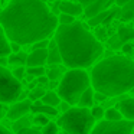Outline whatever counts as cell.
I'll list each match as a JSON object with an SVG mask.
<instances>
[{
    "mask_svg": "<svg viewBox=\"0 0 134 134\" xmlns=\"http://www.w3.org/2000/svg\"><path fill=\"white\" fill-rule=\"evenodd\" d=\"M0 23L10 41L20 45H33L48 39L58 27V15L42 0H9L0 10Z\"/></svg>",
    "mask_w": 134,
    "mask_h": 134,
    "instance_id": "cell-1",
    "label": "cell"
},
{
    "mask_svg": "<svg viewBox=\"0 0 134 134\" xmlns=\"http://www.w3.org/2000/svg\"><path fill=\"white\" fill-rule=\"evenodd\" d=\"M88 26L90 25L76 20L71 25H58L56 27L53 36L66 68L87 69L95 64L104 52L102 42Z\"/></svg>",
    "mask_w": 134,
    "mask_h": 134,
    "instance_id": "cell-2",
    "label": "cell"
},
{
    "mask_svg": "<svg viewBox=\"0 0 134 134\" xmlns=\"http://www.w3.org/2000/svg\"><path fill=\"white\" fill-rule=\"evenodd\" d=\"M95 91L108 97H120L134 88V59L125 55H111L94 64L90 72Z\"/></svg>",
    "mask_w": 134,
    "mask_h": 134,
    "instance_id": "cell-3",
    "label": "cell"
},
{
    "mask_svg": "<svg viewBox=\"0 0 134 134\" xmlns=\"http://www.w3.org/2000/svg\"><path fill=\"white\" fill-rule=\"evenodd\" d=\"M90 87H92L91 75L85 71V68H68L59 79L56 91L61 98L68 101L71 105H78L81 95Z\"/></svg>",
    "mask_w": 134,
    "mask_h": 134,
    "instance_id": "cell-4",
    "label": "cell"
},
{
    "mask_svg": "<svg viewBox=\"0 0 134 134\" xmlns=\"http://www.w3.org/2000/svg\"><path fill=\"white\" fill-rule=\"evenodd\" d=\"M95 118L91 114V108L72 105L68 111L62 113L58 118V124L62 131L68 134H87L92 133Z\"/></svg>",
    "mask_w": 134,
    "mask_h": 134,
    "instance_id": "cell-5",
    "label": "cell"
},
{
    "mask_svg": "<svg viewBox=\"0 0 134 134\" xmlns=\"http://www.w3.org/2000/svg\"><path fill=\"white\" fill-rule=\"evenodd\" d=\"M22 94V81L16 78L10 69H7L6 65H0V102L12 104L20 98Z\"/></svg>",
    "mask_w": 134,
    "mask_h": 134,
    "instance_id": "cell-6",
    "label": "cell"
},
{
    "mask_svg": "<svg viewBox=\"0 0 134 134\" xmlns=\"http://www.w3.org/2000/svg\"><path fill=\"white\" fill-rule=\"evenodd\" d=\"M134 131V120H127V118H121V120H107L102 118L99 121L95 122L92 128L94 134H127Z\"/></svg>",
    "mask_w": 134,
    "mask_h": 134,
    "instance_id": "cell-7",
    "label": "cell"
},
{
    "mask_svg": "<svg viewBox=\"0 0 134 134\" xmlns=\"http://www.w3.org/2000/svg\"><path fill=\"white\" fill-rule=\"evenodd\" d=\"M32 99H18V101L12 102V104L7 107V114L6 118L10 120V121H15V120L20 118V117H25L27 114H32Z\"/></svg>",
    "mask_w": 134,
    "mask_h": 134,
    "instance_id": "cell-8",
    "label": "cell"
},
{
    "mask_svg": "<svg viewBox=\"0 0 134 134\" xmlns=\"http://www.w3.org/2000/svg\"><path fill=\"white\" fill-rule=\"evenodd\" d=\"M130 41H134V27L121 26L118 27V30L113 36L108 38V45L113 49H118V48L122 46V43L130 42Z\"/></svg>",
    "mask_w": 134,
    "mask_h": 134,
    "instance_id": "cell-9",
    "label": "cell"
},
{
    "mask_svg": "<svg viewBox=\"0 0 134 134\" xmlns=\"http://www.w3.org/2000/svg\"><path fill=\"white\" fill-rule=\"evenodd\" d=\"M58 7H59V13L64 12V13H69V15L74 16H81L84 15V4L79 3L78 0L76 2H72V0H59L58 2Z\"/></svg>",
    "mask_w": 134,
    "mask_h": 134,
    "instance_id": "cell-10",
    "label": "cell"
},
{
    "mask_svg": "<svg viewBox=\"0 0 134 134\" xmlns=\"http://www.w3.org/2000/svg\"><path fill=\"white\" fill-rule=\"evenodd\" d=\"M48 48L45 49H32V52L27 55L26 66H42L48 65Z\"/></svg>",
    "mask_w": 134,
    "mask_h": 134,
    "instance_id": "cell-11",
    "label": "cell"
},
{
    "mask_svg": "<svg viewBox=\"0 0 134 134\" xmlns=\"http://www.w3.org/2000/svg\"><path fill=\"white\" fill-rule=\"evenodd\" d=\"M110 0H95L92 2L91 4L85 6V10H84V15L87 19L92 18V16L98 15V13L104 12L105 9H110Z\"/></svg>",
    "mask_w": 134,
    "mask_h": 134,
    "instance_id": "cell-12",
    "label": "cell"
},
{
    "mask_svg": "<svg viewBox=\"0 0 134 134\" xmlns=\"http://www.w3.org/2000/svg\"><path fill=\"white\" fill-rule=\"evenodd\" d=\"M32 114L36 113H42V114H46L49 117H56L59 115V110L56 107H52V105H48L45 102H42V99H38V101H33L32 104Z\"/></svg>",
    "mask_w": 134,
    "mask_h": 134,
    "instance_id": "cell-13",
    "label": "cell"
},
{
    "mask_svg": "<svg viewBox=\"0 0 134 134\" xmlns=\"http://www.w3.org/2000/svg\"><path fill=\"white\" fill-rule=\"evenodd\" d=\"M48 51H49V53H48V65H61V64H64L61 51H59V48H58V43H56L55 38H53V41L49 42Z\"/></svg>",
    "mask_w": 134,
    "mask_h": 134,
    "instance_id": "cell-14",
    "label": "cell"
},
{
    "mask_svg": "<svg viewBox=\"0 0 134 134\" xmlns=\"http://www.w3.org/2000/svg\"><path fill=\"white\" fill-rule=\"evenodd\" d=\"M117 107L120 108L122 117L127 120H134V98H125L117 104Z\"/></svg>",
    "mask_w": 134,
    "mask_h": 134,
    "instance_id": "cell-15",
    "label": "cell"
},
{
    "mask_svg": "<svg viewBox=\"0 0 134 134\" xmlns=\"http://www.w3.org/2000/svg\"><path fill=\"white\" fill-rule=\"evenodd\" d=\"M27 55L29 53L23 52V51H20V52H12L9 56H7V65H10V66H26V61H27Z\"/></svg>",
    "mask_w": 134,
    "mask_h": 134,
    "instance_id": "cell-16",
    "label": "cell"
},
{
    "mask_svg": "<svg viewBox=\"0 0 134 134\" xmlns=\"http://www.w3.org/2000/svg\"><path fill=\"white\" fill-rule=\"evenodd\" d=\"M12 53L10 49V39L7 36L4 27L0 23V56H9Z\"/></svg>",
    "mask_w": 134,
    "mask_h": 134,
    "instance_id": "cell-17",
    "label": "cell"
},
{
    "mask_svg": "<svg viewBox=\"0 0 134 134\" xmlns=\"http://www.w3.org/2000/svg\"><path fill=\"white\" fill-rule=\"evenodd\" d=\"M94 92H95V90H94L92 87H90L88 90H85V92L81 95V98H79V101H78V105L91 108L94 104H95V97H94Z\"/></svg>",
    "mask_w": 134,
    "mask_h": 134,
    "instance_id": "cell-18",
    "label": "cell"
},
{
    "mask_svg": "<svg viewBox=\"0 0 134 134\" xmlns=\"http://www.w3.org/2000/svg\"><path fill=\"white\" fill-rule=\"evenodd\" d=\"M32 115L30 114H27V115L25 117H20V118L15 120V121H12V131H15V133H19V131L22 130V128H26L29 127V125H32Z\"/></svg>",
    "mask_w": 134,
    "mask_h": 134,
    "instance_id": "cell-19",
    "label": "cell"
},
{
    "mask_svg": "<svg viewBox=\"0 0 134 134\" xmlns=\"http://www.w3.org/2000/svg\"><path fill=\"white\" fill-rule=\"evenodd\" d=\"M42 102H45V104H48V105H52V107H58L59 105V102L62 101V98H61V95L58 94V91H46L45 92V95L42 97Z\"/></svg>",
    "mask_w": 134,
    "mask_h": 134,
    "instance_id": "cell-20",
    "label": "cell"
},
{
    "mask_svg": "<svg viewBox=\"0 0 134 134\" xmlns=\"http://www.w3.org/2000/svg\"><path fill=\"white\" fill-rule=\"evenodd\" d=\"M120 19L122 22L134 20V0H130L124 7H121V10H120Z\"/></svg>",
    "mask_w": 134,
    "mask_h": 134,
    "instance_id": "cell-21",
    "label": "cell"
},
{
    "mask_svg": "<svg viewBox=\"0 0 134 134\" xmlns=\"http://www.w3.org/2000/svg\"><path fill=\"white\" fill-rule=\"evenodd\" d=\"M110 10L111 9H105L104 12H101V13H98V15L90 18V19H88V25H90V26H92V27H97V26H99V25H104V20L107 19Z\"/></svg>",
    "mask_w": 134,
    "mask_h": 134,
    "instance_id": "cell-22",
    "label": "cell"
},
{
    "mask_svg": "<svg viewBox=\"0 0 134 134\" xmlns=\"http://www.w3.org/2000/svg\"><path fill=\"white\" fill-rule=\"evenodd\" d=\"M64 69H62L59 65H51L49 69H46V75L49 76L51 81H59L64 75Z\"/></svg>",
    "mask_w": 134,
    "mask_h": 134,
    "instance_id": "cell-23",
    "label": "cell"
},
{
    "mask_svg": "<svg viewBox=\"0 0 134 134\" xmlns=\"http://www.w3.org/2000/svg\"><path fill=\"white\" fill-rule=\"evenodd\" d=\"M49 121H51V120H49V115H46V114H42V113L32 114V122H33V125L43 127V125L48 124Z\"/></svg>",
    "mask_w": 134,
    "mask_h": 134,
    "instance_id": "cell-24",
    "label": "cell"
},
{
    "mask_svg": "<svg viewBox=\"0 0 134 134\" xmlns=\"http://www.w3.org/2000/svg\"><path fill=\"white\" fill-rule=\"evenodd\" d=\"M59 131H62V128L59 127L58 121H49L42 127V134H58Z\"/></svg>",
    "mask_w": 134,
    "mask_h": 134,
    "instance_id": "cell-25",
    "label": "cell"
},
{
    "mask_svg": "<svg viewBox=\"0 0 134 134\" xmlns=\"http://www.w3.org/2000/svg\"><path fill=\"white\" fill-rule=\"evenodd\" d=\"M45 92H46L45 87L36 85V87H35V88H32V90H30V92L27 94V98H30L32 101H38V99H41L42 97L45 95Z\"/></svg>",
    "mask_w": 134,
    "mask_h": 134,
    "instance_id": "cell-26",
    "label": "cell"
},
{
    "mask_svg": "<svg viewBox=\"0 0 134 134\" xmlns=\"http://www.w3.org/2000/svg\"><path fill=\"white\" fill-rule=\"evenodd\" d=\"M104 118H107V120H121V118H124V117H122V114H121V111H120L118 107H110V108L105 110Z\"/></svg>",
    "mask_w": 134,
    "mask_h": 134,
    "instance_id": "cell-27",
    "label": "cell"
},
{
    "mask_svg": "<svg viewBox=\"0 0 134 134\" xmlns=\"http://www.w3.org/2000/svg\"><path fill=\"white\" fill-rule=\"evenodd\" d=\"M58 22H59V25H71V23H74V22H76V16L61 12L58 15Z\"/></svg>",
    "mask_w": 134,
    "mask_h": 134,
    "instance_id": "cell-28",
    "label": "cell"
},
{
    "mask_svg": "<svg viewBox=\"0 0 134 134\" xmlns=\"http://www.w3.org/2000/svg\"><path fill=\"white\" fill-rule=\"evenodd\" d=\"M26 72L38 78V76L46 75V68H45V65H42V66H26Z\"/></svg>",
    "mask_w": 134,
    "mask_h": 134,
    "instance_id": "cell-29",
    "label": "cell"
},
{
    "mask_svg": "<svg viewBox=\"0 0 134 134\" xmlns=\"http://www.w3.org/2000/svg\"><path fill=\"white\" fill-rule=\"evenodd\" d=\"M91 114H92V117L95 118V121H99V120H102L105 117V110L101 107V105L94 104L92 107H91Z\"/></svg>",
    "mask_w": 134,
    "mask_h": 134,
    "instance_id": "cell-30",
    "label": "cell"
},
{
    "mask_svg": "<svg viewBox=\"0 0 134 134\" xmlns=\"http://www.w3.org/2000/svg\"><path fill=\"white\" fill-rule=\"evenodd\" d=\"M13 74H15V76L18 79H20V81H23L25 79V75H26V66H15L13 68V71H12Z\"/></svg>",
    "mask_w": 134,
    "mask_h": 134,
    "instance_id": "cell-31",
    "label": "cell"
},
{
    "mask_svg": "<svg viewBox=\"0 0 134 134\" xmlns=\"http://www.w3.org/2000/svg\"><path fill=\"white\" fill-rule=\"evenodd\" d=\"M49 38L48 39H41V41H38V42H35V43L32 45V48L33 49H45V48H48L49 46Z\"/></svg>",
    "mask_w": 134,
    "mask_h": 134,
    "instance_id": "cell-32",
    "label": "cell"
},
{
    "mask_svg": "<svg viewBox=\"0 0 134 134\" xmlns=\"http://www.w3.org/2000/svg\"><path fill=\"white\" fill-rule=\"evenodd\" d=\"M133 51H134V45L131 43V42H125V43H122L121 52L124 53V55H130V53H133Z\"/></svg>",
    "mask_w": 134,
    "mask_h": 134,
    "instance_id": "cell-33",
    "label": "cell"
},
{
    "mask_svg": "<svg viewBox=\"0 0 134 134\" xmlns=\"http://www.w3.org/2000/svg\"><path fill=\"white\" fill-rule=\"evenodd\" d=\"M94 97H95V102H104L110 98L107 94L101 92V91H95V92H94Z\"/></svg>",
    "mask_w": 134,
    "mask_h": 134,
    "instance_id": "cell-34",
    "label": "cell"
},
{
    "mask_svg": "<svg viewBox=\"0 0 134 134\" xmlns=\"http://www.w3.org/2000/svg\"><path fill=\"white\" fill-rule=\"evenodd\" d=\"M71 107H72V105H71L69 102H68V101H65V99H62V101L59 102V105H58L56 108L59 110V113H65V111H68Z\"/></svg>",
    "mask_w": 134,
    "mask_h": 134,
    "instance_id": "cell-35",
    "label": "cell"
},
{
    "mask_svg": "<svg viewBox=\"0 0 134 134\" xmlns=\"http://www.w3.org/2000/svg\"><path fill=\"white\" fill-rule=\"evenodd\" d=\"M102 25H99V26H97L98 27V30L95 32V35H97V38L99 39V41H102V39H105L107 38V35H105V27H101Z\"/></svg>",
    "mask_w": 134,
    "mask_h": 134,
    "instance_id": "cell-36",
    "label": "cell"
},
{
    "mask_svg": "<svg viewBox=\"0 0 134 134\" xmlns=\"http://www.w3.org/2000/svg\"><path fill=\"white\" fill-rule=\"evenodd\" d=\"M22 46H23V45H20L19 42L10 41V49H12V52H20V51H22Z\"/></svg>",
    "mask_w": 134,
    "mask_h": 134,
    "instance_id": "cell-37",
    "label": "cell"
},
{
    "mask_svg": "<svg viewBox=\"0 0 134 134\" xmlns=\"http://www.w3.org/2000/svg\"><path fill=\"white\" fill-rule=\"evenodd\" d=\"M6 114H7V107H6V104H3V102H0V121L6 117Z\"/></svg>",
    "mask_w": 134,
    "mask_h": 134,
    "instance_id": "cell-38",
    "label": "cell"
},
{
    "mask_svg": "<svg viewBox=\"0 0 134 134\" xmlns=\"http://www.w3.org/2000/svg\"><path fill=\"white\" fill-rule=\"evenodd\" d=\"M128 2H130V0H114V3H115L117 7H124Z\"/></svg>",
    "mask_w": 134,
    "mask_h": 134,
    "instance_id": "cell-39",
    "label": "cell"
},
{
    "mask_svg": "<svg viewBox=\"0 0 134 134\" xmlns=\"http://www.w3.org/2000/svg\"><path fill=\"white\" fill-rule=\"evenodd\" d=\"M12 131V128L4 127V124H0V134H9Z\"/></svg>",
    "mask_w": 134,
    "mask_h": 134,
    "instance_id": "cell-40",
    "label": "cell"
},
{
    "mask_svg": "<svg viewBox=\"0 0 134 134\" xmlns=\"http://www.w3.org/2000/svg\"><path fill=\"white\" fill-rule=\"evenodd\" d=\"M78 2H79V3H82V4H84V7H85V6H88V4H91L92 2H95V0H78Z\"/></svg>",
    "mask_w": 134,
    "mask_h": 134,
    "instance_id": "cell-41",
    "label": "cell"
},
{
    "mask_svg": "<svg viewBox=\"0 0 134 134\" xmlns=\"http://www.w3.org/2000/svg\"><path fill=\"white\" fill-rule=\"evenodd\" d=\"M0 65H7V56H0Z\"/></svg>",
    "mask_w": 134,
    "mask_h": 134,
    "instance_id": "cell-42",
    "label": "cell"
},
{
    "mask_svg": "<svg viewBox=\"0 0 134 134\" xmlns=\"http://www.w3.org/2000/svg\"><path fill=\"white\" fill-rule=\"evenodd\" d=\"M131 55H133V59H134V51H133V53H131Z\"/></svg>",
    "mask_w": 134,
    "mask_h": 134,
    "instance_id": "cell-43",
    "label": "cell"
},
{
    "mask_svg": "<svg viewBox=\"0 0 134 134\" xmlns=\"http://www.w3.org/2000/svg\"><path fill=\"white\" fill-rule=\"evenodd\" d=\"M42 2H46V3H48V2H49V0H42Z\"/></svg>",
    "mask_w": 134,
    "mask_h": 134,
    "instance_id": "cell-44",
    "label": "cell"
}]
</instances>
